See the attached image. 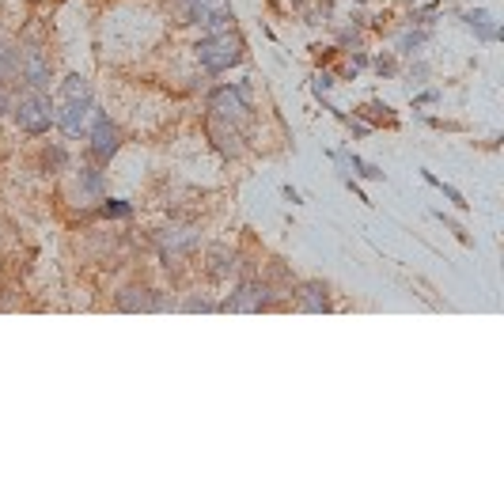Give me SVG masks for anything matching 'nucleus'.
I'll return each mask as SVG.
<instances>
[{
	"label": "nucleus",
	"mask_w": 504,
	"mask_h": 504,
	"mask_svg": "<svg viewBox=\"0 0 504 504\" xmlns=\"http://www.w3.org/2000/svg\"><path fill=\"white\" fill-rule=\"evenodd\" d=\"M91 110H96V91H91V84L84 80L80 72L65 76V80H61V88H57L54 122H57L69 137H80V133H84V122H88Z\"/></svg>",
	"instance_id": "1"
},
{
	"label": "nucleus",
	"mask_w": 504,
	"mask_h": 504,
	"mask_svg": "<svg viewBox=\"0 0 504 504\" xmlns=\"http://www.w3.org/2000/svg\"><path fill=\"white\" fill-rule=\"evenodd\" d=\"M194 54H197V61H201V69H209V72H228V69H235V65L243 61V38L231 35V30H224V35H213V38L197 42Z\"/></svg>",
	"instance_id": "2"
},
{
	"label": "nucleus",
	"mask_w": 504,
	"mask_h": 504,
	"mask_svg": "<svg viewBox=\"0 0 504 504\" xmlns=\"http://www.w3.org/2000/svg\"><path fill=\"white\" fill-rule=\"evenodd\" d=\"M12 118L23 133L42 137V133H50V125H54V103L46 99V91H30V96L12 103Z\"/></svg>",
	"instance_id": "3"
},
{
	"label": "nucleus",
	"mask_w": 504,
	"mask_h": 504,
	"mask_svg": "<svg viewBox=\"0 0 504 504\" xmlns=\"http://www.w3.org/2000/svg\"><path fill=\"white\" fill-rule=\"evenodd\" d=\"M209 110L216 118H224L231 125H243L250 118V99H247V84H235V88H216L209 96Z\"/></svg>",
	"instance_id": "4"
},
{
	"label": "nucleus",
	"mask_w": 504,
	"mask_h": 504,
	"mask_svg": "<svg viewBox=\"0 0 504 504\" xmlns=\"http://www.w3.org/2000/svg\"><path fill=\"white\" fill-rule=\"evenodd\" d=\"M273 307V289L265 281H243L224 304H216V311H265Z\"/></svg>",
	"instance_id": "5"
},
{
	"label": "nucleus",
	"mask_w": 504,
	"mask_h": 504,
	"mask_svg": "<svg viewBox=\"0 0 504 504\" xmlns=\"http://www.w3.org/2000/svg\"><path fill=\"white\" fill-rule=\"evenodd\" d=\"M20 76L30 84V91H46L54 80V65L50 57H46L38 46H27V50H20Z\"/></svg>",
	"instance_id": "6"
},
{
	"label": "nucleus",
	"mask_w": 504,
	"mask_h": 504,
	"mask_svg": "<svg viewBox=\"0 0 504 504\" xmlns=\"http://www.w3.org/2000/svg\"><path fill=\"white\" fill-rule=\"evenodd\" d=\"M122 148V133L118 125L110 122L106 114H96V125H91V155H96L99 164H110Z\"/></svg>",
	"instance_id": "7"
},
{
	"label": "nucleus",
	"mask_w": 504,
	"mask_h": 504,
	"mask_svg": "<svg viewBox=\"0 0 504 504\" xmlns=\"http://www.w3.org/2000/svg\"><path fill=\"white\" fill-rule=\"evenodd\" d=\"M235 20L231 0H190V23L205 27H228Z\"/></svg>",
	"instance_id": "8"
},
{
	"label": "nucleus",
	"mask_w": 504,
	"mask_h": 504,
	"mask_svg": "<svg viewBox=\"0 0 504 504\" xmlns=\"http://www.w3.org/2000/svg\"><path fill=\"white\" fill-rule=\"evenodd\" d=\"M209 137L213 145L220 148V155H228V160H235V155H243V137H239V125H231L224 118H209Z\"/></svg>",
	"instance_id": "9"
},
{
	"label": "nucleus",
	"mask_w": 504,
	"mask_h": 504,
	"mask_svg": "<svg viewBox=\"0 0 504 504\" xmlns=\"http://www.w3.org/2000/svg\"><path fill=\"white\" fill-rule=\"evenodd\" d=\"M235 270H239V262H235V250H228L224 243H216V247H209V262H205V273H209L213 281H231L235 277Z\"/></svg>",
	"instance_id": "10"
},
{
	"label": "nucleus",
	"mask_w": 504,
	"mask_h": 504,
	"mask_svg": "<svg viewBox=\"0 0 504 504\" xmlns=\"http://www.w3.org/2000/svg\"><path fill=\"white\" fill-rule=\"evenodd\" d=\"M155 239H160V247H164V258H175V255H186V250L197 247V231L175 224V228H164Z\"/></svg>",
	"instance_id": "11"
},
{
	"label": "nucleus",
	"mask_w": 504,
	"mask_h": 504,
	"mask_svg": "<svg viewBox=\"0 0 504 504\" xmlns=\"http://www.w3.org/2000/svg\"><path fill=\"white\" fill-rule=\"evenodd\" d=\"M72 197L80 205H91V201H103V171L99 167H80L76 171V190Z\"/></svg>",
	"instance_id": "12"
},
{
	"label": "nucleus",
	"mask_w": 504,
	"mask_h": 504,
	"mask_svg": "<svg viewBox=\"0 0 504 504\" xmlns=\"http://www.w3.org/2000/svg\"><path fill=\"white\" fill-rule=\"evenodd\" d=\"M463 23L475 30V35L482 38V42H497L500 38V27H497V20L485 8H470V12H463Z\"/></svg>",
	"instance_id": "13"
},
{
	"label": "nucleus",
	"mask_w": 504,
	"mask_h": 504,
	"mask_svg": "<svg viewBox=\"0 0 504 504\" xmlns=\"http://www.w3.org/2000/svg\"><path fill=\"white\" fill-rule=\"evenodd\" d=\"M296 304H300V311H311V315L330 311L326 285H319V281H307V285H300V292H296Z\"/></svg>",
	"instance_id": "14"
},
{
	"label": "nucleus",
	"mask_w": 504,
	"mask_h": 504,
	"mask_svg": "<svg viewBox=\"0 0 504 504\" xmlns=\"http://www.w3.org/2000/svg\"><path fill=\"white\" fill-rule=\"evenodd\" d=\"M152 300H155V292H152V289H137V285H130V289H122V292L114 296V304H118V311H130V315H140V311H152Z\"/></svg>",
	"instance_id": "15"
},
{
	"label": "nucleus",
	"mask_w": 504,
	"mask_h": 504,
	"mask_svg": "<svg viewBox=\"0 0 504 504\" xmlns=\"http://www.w3.org/2000/svg\"><path fill=\"white\" fill-rule=\"evenodd\" d=\"M338 155H341L345 171H353L357 179H372V182H380V179H383V171L375 167V164H368V160H360V155H353V152H338Z\"/></svg>",
	"instance_id": "16"
},
{
	"label": "nucleus",
	"mask_w": 504,
	"mask_h": 504,
	"mask_svg": "<svg viewBox=\"0 0 504 504\" xmlns=\"http://www.w3.org/2000/svg\"><path fill=\"white\" fill-rule=\"evenodd\" d=\"M15 80H20V50H8V46H0V84L15 88Z\"/></svg>",
	"instance_id": "17"
},
{
	"label": "nucleus",
	"mask_w": 504,
	"mask_h": 504,
	"mask_svg": "<svg viewBox=\"0 0 504 504\" xmlns=\"http://www.w3.org/2000/svg\"><path fill=\"white\" fill-rule=\"evenodd\" d=\"M424 42H429V27H424V30H402V35H399V54L402 57H414V54H421V46Z\"/></svg>",
	"instance_id": "18"
},
{
	"label": "nucleus",
	"mask_w": 504,
	"mask_h": 504,
	"mask_svg": "<svg viewBox=\"0 0 504 504\" xmlns=\"http://www.w3.org/2000/svg\"><path fill=\"white\" fill-rule=\"evenodd\" d=\"M421 179H424V182H429V186H436V190H440V194H444V197H448V201L455 205V209H466V205H470V201H466V197H463L459 190H455V186H451V182H444V179H436V175H433V171H421Z\"/></svg>",
	"instance_id": "19"
},
{
	"label": "nucleus",
	"mask_w": 504,
	"mask_h": 504,
	"mask_svg": "<svg viewBox=\"0 0 504 504\" xmlns=\"http://www.w3.org/2000/svg\"><path fill=\"white\" fill-rule=\"evenodd\" d=\"M99 213H103V216H122V220H125V216H133V205H130V201H106V197H103Z\"/></svg>",
	"instance_id": "20"
},
{
	"label": "nucleus",
	"mask_w": 504,
	"mask_h": 504,
	"mask_svg": "<svg viewBox=\"0 0 504 504\" xmlns=\"http://www.w3.org/2000/svg\"><path fill=\"white\" fill-rule=\"evenodd\" d=\"M334 88V72H315V80H311V91L315 96H323V91Z\"/></svg>",
	"instance_id": "21"
},
{
	"label": "nucleus",
	"mask_w": 504,
	"mask_h": 504,
	"mask_svg": "<svg viewBox=\"0 0 504 504\" xmlns=\"http://www.w3.org/2000/svg\"><path fill=\"white\" fill-rule=\"evenodd\" d=\"M182 311H216V304L209 300V296H190V300L182 304Z\"/></svg>",
	"instance_id": "22"
},
{
	"label": "nucleus",
	"mask_w": 504,
	"mask_h": 504,
	"mask_svg": "<svg viewBox=\"0 0 504 504\" xmlns=\"http://www.w3.org/2000/svg\"><path fill=\"white\" fill-rule=\"evenodd\" d=\"M375 72H380V76H395V57H375Z\"/></svg>",
	"instance_id": "23"
},
{
	"label": "nucleus",
	"mask_w": 504,
	"mask_h": 504,
	"mask_svg": "<svg viewBox=\"0 0 504 504\" xmlns=\"http://www.w3.org/2000/svg\"><path fill=\"white\" fill-rule=\"evenodd\" d=\"M61 164H65V152H61V148L46 152V167H61Z\"/></svg>",
	"instance_id": "24"
},
{
	"label": "nucleus",
	"mask_w": 504,
	"mask_h": 504,
	"mask_svg": "<svg viewBox=\"0 0 504 504\" xmlns=\"http://www.w3.org/2000/svg\"><path fill=\"white\" fill-rule=\"evenodd\" d=\"M285 201H292V205H300V190H296V186H285Z\"/></svg>",
	"instance_id": "25"
}]
</instances>
